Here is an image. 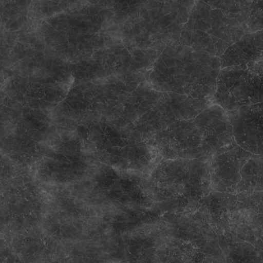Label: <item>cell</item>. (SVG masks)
I'll return each instance as SVG.
<instances>
[{
  "mask_svg": "<svg viewBox=\"0 0 263 263\" xmlns=\"http://www.w3.org/2000/svg\"><path fill=\"white\" fill-rule=\"evenodd\" d=\"M220 69L219 57L174 42L160 53L152 79L160 91L211 99Z\"/></svg>",
  "mask_w": 263,
  "mask_h": 263,
  "instance_id": "6da1fadb",
  "label": "cell"
},
{
  "mask_svg": "<svg viewBox=\"0 0 263 263\" xmlns=\"http://www.w3.org/2000/svg\"><path fill=\"white\" fill-rule=\"evenodd\" d=\"M248 33L246 24L238 18L196 0L176 42L219 58Z\"/></svg>",
  "mask_w": 263,
  "mask_h": 263,
  "instance_id": "7a4b0ae2",
  "label": "cell"
},
{
  "mask_svg": "<svg viewBox=\"0 0 263 263\" xmlns=\"http://www.w3.org/2000/svg\"><path fill=\"white\" fill-rule=\"evenodd\" d=\"M262 61L220 68L212 96L226 111L262 102Z\"/></svg>",
  "mask_w": 263,
  "mask_h": 263,
  "instance_id": "3957f363",
  "label": "cell"
},
{
  "mask_svg": "<svg viewBox=\"0 0 263 263\" xmlns=\"http://www.w3.org/2000/svg\"><path fill=\"white\" fill-rule=\"evenodd\" d=\"M210 99L194 98L185 95L163 92L149 115L151 130L156 133L170 124L194 119L210 103Z\"/></svg>",
  "mask_w": 263,
  "mask_h": 263,
  "instance_id": "277c9868",
  "label": "cell"
},
{
  "mask_svg": "<svg viewBox=\"0 0 263 263\" xmlns=\"http://www.w3.org/2000/svg\"><path fill=\"white\" fill-rule=\"evenodd\" d=\"M193 120L201 137L202 151H214L234 141L228 112L218 105H208Z\"/></svg>",
  "mask_w": 263,
  "mask_h": 263,
  "instance_id": "5b68a950",
  "label": "cell"
},
{
  "mask_svg": "<svg viewBox=\"0 0 263 263\" xmlns=\"http://www.w3.org/2000/svg\"><path fill=\"white\" fill-rule=\"evenodd\" d=\"M262 102L227 111L234 141L249 152L261 154L262 143Z\"/></svg>",
  "mask_w": 263,
  "mask_h": 263,
  "instance_id": "8992f818",
  "label": "cell"
},
{
  "mask_svg": "<svg viewBox=\"0 0 263 263\" xmlns=\"http://www.w3.org/2000/svg\"><path fill=\"white\" fill-rule=\"evenodd\" d=\"M156 134V142L166 155H195L202 150L193 119L174 122Z\"/></svg>",
  "mask_w": 263,
  "mask_h": 263,
  "instance_id": "52a82bcc",
  "label": "cell"
},
{
  "mask_svg": "<svg viewBox=\"0 0 263 263\" xmlns=\"http://www.w3.org/2000/svg\"><path fill=\"white\" fill-rule=\"evenodd\" d=\"M262 30L246 33L230 45L220 55V68L262 61Z\"/></svg>",
  "mask_w": 263,
  "mask_h": 263,
  "instance_id": "ba28073f",
  "label": "cell"
},
{
  "mask_svg": "<svg viewBox=\"0 0 263 263\" xmlns=\"http://www.w3.org/2000/svg\"><path fill=\"white\" fill-rule=\"evenodd\" d=\"M35 7V0H0V30L13 35L26 31Z\"/></svg>",
  "mask_w": 263,
  "mask_h": 263,
  "instance_id": "9c48e42d",
  "label": "cell"
},
{
  "mask_svg": "<svg viewBox=\"0 0 263 263\" xmlns=\"http://www.w3.org/2000/svg\"><path fill=\"white\" fill-rule=\"evenodd\" d=\"M202 1L212 7L238 18L246 24L248 30L256 24L261 16L262 11L256 0Z\"/></svg>",
  "mask_w": 263,
  "mask_h": 263,
  "instance_id": "30bf717a",
  "label": "cell"
}]
</instances>
